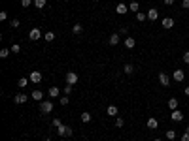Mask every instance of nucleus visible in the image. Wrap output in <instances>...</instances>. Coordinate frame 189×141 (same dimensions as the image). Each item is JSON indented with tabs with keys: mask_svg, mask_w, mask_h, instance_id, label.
<instances>
[{
	"mask_svg": "<svg viewBox=\"0 0 189 141\" xmlns=\"http://www.w3.org/2000/svg\"><path fill=\"white\" fill-rule=\"evenodd\" d=\"M57 134L62 137H72V128L70 126H65V124H61L59 128H57Z\"/></svg>",
	"mask_w": 189,
	"mask_h": 141,
	"instance_id": "f257e3e1",
	"label": "nucleus"
},
{
	"mask_svg": "<svg viewBox=\"0 0 189 141\" xmlns=\"http://www.w3.org/2000/svg\"><path fill=\"white\" fill-rule=\"evenodd\" d=\"M40 111L44 113V115L51 113L53 111V102H40Z\"/></svg>",
	"mask_w": 189,
	"mask_h": 141,
	"instance_id": "f03ea898",
	"label": "nucleus"
},
{
	"mask_svg": "<svg viewBox=\"0 0 189 141\" xmlns=\"http://www.w3.org/2000/svg\"><path fill=\"white\" fill-rule=\"evenodd\" d=\"M65 79H66V85H72V87H74V85L78 83V74H76V72H66Z\"/></svg>",
	"mask_w": 189,
	"mask_h": 141,
	"instance_id": "7ed1b4c3",
	"label": "nucleus"
},
{
	"mask_svg": "<svg viewBox=\"0 0 189 141\" xmlns=\"http://www.w3.org/2000/svg\"><path fill=\"white\" fill-rule=\"evenodd\" d=\"M172 79L176 83H181L185 79V72H184V70H176V72H172Z\"/></svg>",
	"mask_w": 189,
	"mask_h": 141,
	"instance_id": "20e7f679",
	"label": "nucleus"
},
{
	"mask_svg": "<svg viewBox=\"0 0 189 141\" xmlns=\"http://www.w3.org/2000/svg\"><path fill=\"white\" fill-rule=\"evenodd\" d=\"M170 118H172L174 122H181V121H184V113H181L180 109H174L172 115H170Z\"/></svg>",
	"mask_w": 189,
	"mask_h": 141,
	"instance_id": "39448f33",
	"label": "nucleus"
},
{
	"mask_svg": "<svg viewBox=\"0 0 189 141\" xmlns=\"http://www.w3.org/2000/svg\"><path fill=\"white\" fill-rule=\"evenodd\" d=\"M159 83L163 85V87H169V85H170V77L166 75L165 72H161V74H159Z\"/></svg>",
	"mask_w": 189,
	"mask_h": 141,
	"instance_id": "423d86ee",
	"label": "nucleus"
},
{
	"mask_svg": "<svg viewBox=\"0 0 189 141\" xmlns=\"http://www.w3.org/2000/svg\"><path fill=\"white\" fill-rule=\"evenodd\" d=\"M29 79L32 81V83H40L42 81V72H30V75H29Z\"/></svg>",
	"mask_w": 189,
	"mask_h": 141,
	"instance_id": "0eeeda50",
	"label": "nucleus"
},
{
	"mask_svg": "<svg viewBox=\"0 0 189 141\" xmlns=\"http://www.w3.org/2000/svg\"><path fill=\"white\" fill-rule=\"evenodd\" d=\"M29 38H30L32 41H38V40L42 38V32L38 30V28H32V30H30V34H29Z\"/></svg>",
	"mask_w": 189,
	"mask_h": 141,
	"instance_id": "6e6552de",
	"label": "nucleus"
},
{
	"mask_svg": "<svg viewBox=\"0 0 189 141\" xmlns=\"http://www.w3.org/2000/svg\"><path fill=\"white\" fill-rule=\"evenodd\" d=\"M30 96H32V100H36V102H44V92H42V90H38V88L32 90Z\"/></svg>",
	"mask_w": 189,
	"mask_h": 141,
	"instance_id": "1a4fd4ad",
	"label": "nucleus"
},
{
	"mask_svg": "<svg viewBox=\"0 0 189 141\" xmlns=\"http://www.w3.org/2000/svg\"><path fill=\"white\" fill-rule=\"evenodd\" d=\"M13 102H15V104H25L27 102V94H23V92H19V94H15V96H13Z\"/></svg>",
	"mask_w": 189,
	"mask_h": 141,
	"instance_id": "9d476101",
	"label": "nucleus"
},
{
	"mask_svg": "<svg viewBox=\"0 0 189 141\" xmlns=\"http://www.w3.org/2000/svg\"><path fill=\"white\" fill-rule=\"evenodd\" d=\"M172 26H174V19H172V17H165V19H163V28L170 30Z\"/></svg>",
	"mask_w": 189,
	"mask_h": 141,
	"instance_id": "9b49d317",
	"label": "nucleus"
},
{
	"mask_svg": "<svg viewBox=\"0 0 189 141\" xmlns=\"http://www.w3.org/2000/svg\"><path fill=\"white\" fill-rule=\"evenodd\" d=\"M148 19H150V21H157V19H159V11H157L155 8L148 10Z\"/></svg>",
	"mask_w": 189,
	"mask_h": 141,
	"instance_id": "f8f14e48",
	"label": "nucleus"
},
{
	"mask_svg": "<svg viewBox=\"0 0 189 141\" xmlns=\"http://www.w3.org/2000/svg\"><path fill=\"white\" fill-rule=\"evenodd\" d=\"M157 126H159L157 118H155V117H150V118H148V128H150V130H157Z\"/></svg>",
	"mask_w": 189,
	"mask_h": 141,
	"instance_id": "ddd939ff",
	"label": "nucleus"
},
{
	"mask_svg": "<svg viewBox=\"0 0 189 141\" xmlns=\"http://www.w3.org/2000/svg\"><path fill=\"white\" fill-rule=\"evenodd\" d=\"M115 11H117V15H125V13L129 11V6H125V4H117Z\"/></svg>",
	"mask_w": 189,
	"mask_h": 141,
	"instance_id": "4468645a",
	"label": "nucleus"
},
{
	"mask_svg": "<svg viewBox=\"0 0 189 141\" xmlns=\"http://www.w3.org/2000/svg\"><path fill=\"white\" fill-rule=\"evenodd\" d=\"M123 44H125V47H127V49H132V47L136 45V41H134V38L127 36V38H125V41H123Z\"/></svg>",
	"mask_w": 189,
	"mask_h": 141,
	"instance_id": "2eb2a0df",
	"label": "nucleus"
},
{
	"mask_svg": "<svg viewBox=\"0 0 189 141\" xmlns=\"http://www.w3.org/2000/svg\"><path fill=\"white\" fill-rule=\"evenodd\" d=\"M47 94H49L51 98H59V94H61V88H59V87H51L49 90H47Z\"/></svg>",
	"mask_w": 189,
	"mask_h": 141,
	"instance_id": "dca6fc26",
	"label": "nucleus"
},
{
	"mask_svg": "<svg viewBox=\"0 0 189 141\" xmlns=\"http://www.w3.org/2000/svg\"><path fill=\"white\" fill-rule=\"evenodd\" d=\"M119 34H112V36H110V40H108V44L110 45H117V44H119Z\"/></svg>",
	"mask_w": 189,
	"mask_h": 141,
	"instance_id": "f3484780",
	"label": "nucleus"
},
{
	"mask_svg": "<svg viewBox=\"0 0 189 141\" xmlns=\"http://www.w3.org/2000/svg\"><path fill=\"white\" fill-rule=\"evenodd\" d=\"M123 74L132 75V74H134V66H132V64H125V66H123Z\"/></svg>",
	"mask_w": 189,
	"mask_h": 141,
	"instance_id": "a211bd4d",
	"label": "nucleus"
},
{
	"mask_svg": "<svg viewBox=\"0 0 189 141\" xmlns=\"http://www.w3.org/2000/svg\"><path fill=\"white\" fill-rule=\"evenodd\" d=\"M106 113H108L110 117H115V115H117V105H108Z\"/></svg>",
	"mask_w": 189,
	"mask_h": 141,
	"instance_id": "6ab92c4d",
	"label": "nucleus"
},
{
	"mask_svg": "<svg viewBox=\"0 0 189 141\" xmlns=\"http://www.w3.org/2000/svg\"><path fill=\"white\" fill-rule=\"evenodd\" d=\"M129 10H131V11H136V13H138V10H140V4L136 2V0H132V2L129 4Z\"/></svg>",
	"mask_w": 189,
	"mask_h": 141,
	"instance_id": "aec40b11",
	"label": "nucleus"
},
{
	"mask_svg": "<svg viewBox=\"0 0 189 141\" xmlns=\"http://www.w3.org/2000/svg\"><path fill=\"white\" fill-rule=\"evenodd\" d=\"M91 118H93V117H91V113H89V111L81 113V122H91Z\"/></svg>",
	"mask_w": 189,
	"mask_h": 141,
	"instance_id": "412c9836",
	"label": "nucleus"
},
{
	"mask_svg": "<svg viewBox=\"0 0 189 141\" xmlns=\"http://www.w3.org/2000/svg\"><path fill=\"white\" fill-rule=\"evenodd\" d=\"M169 107L174 111V109H178V100H176V98H170V100H169Z\"/></svg>",
	"mask_w": 189,
	"mask_h": 141,
	"instance_id": "4be33fe9",
	"label": "nucleus"
},
{
	"mask_svg": "<svg viewBox=\"0 0 189 141\" xmlns=\"http://www.w3.org/2000/svg\"><path fill=\"white\" fill-rule=\"evenodd\" d=\"M72 32H74V34H81V32H83V26H81L80 23H76V25L72 26Z\"/></svg>",
	"mask_w": 189,
	"mask_h": 141,
	"instance_id": "5701e85b",
	"label": "nucleus"
},
{
	"mask_svg": "<svg viewBox=\"0 0 189 141\" xmlns=\"http://www.w3.org/2000/svg\"><path fill=\"white\" fill-rule=\"evenodd\" d=\"M148 19V13H144V11H138L136 13V21H140V23H142V21H146Z\"/></svg>",
	"mask_w": 189,
	"mask_h": 141,
	"instance_id": "b1692460",
	"label": "nucleus"
},
{
	"mask_svg": "<svg viewBox=\"0 0 189 141\" xmlns=\"http://www.w3.org/2000/svg\"><path fill=\"white\" fill-rule=\"evenodd\" d=\"M46 4H47V2H46V0H34V6H36V8H38V10H42V8H46Z\"/></svg>",
	"mask_w": 189,
	"mask_h": 141,
	"instance_id": "393cba45",
	"label": "nucleus"
},
{
	"mask_svg": "<svg viewBox=\"0 0 189 141\" xmlns=\"http://www.w3.org/2000/svg\"><path fill=\"white\" fill-rule=\"evenodd\" d=\"M27 83H29V81H27V77H21V79L17 81V87H19V88H25Z\"/></svg>",
	"mask_w": 189,
	"mask_h": 141,
	"instance_id": "a878e982",
	"label": "nucleus"
},
{
	"mask_svg": "<svg viewBox=\"0 0 189 141\" xmlns=\"http://www.w3.org/2000/svg\"><path fill=\"white\" fill-rule=\"evenodd\" d=\"M166 137H169L170 141H174V139H176V132H174V130H166Z\"/></svg>",
	"mask_w": 189,
	"mask_h": 141,
	"instance_id": "bb28decb",
	"label": "nucleus"
},
{
	"mask_svg": "<svg viewBox=\"0 0 189 141\" xmlns=\"http://www.w3.org/2000/svg\"><path fill=\"white\" fill-rule=\"evenodd\" d=\"M115 126H117V128H123V126H125V121H123L121 117H117V118H115Z\"/></svg>",
	"mask_w": 189,
	"mask_h": 141,
	"instance_id": "cd10ccee",
	"label": "nucleus"
},
{
	"mask_svg": "<svg viewBox=\"0 0 189 141\" xmlns=\"http://www.w3.org/2000/svg\"><path fill=\"white\" fill-rule=\"evenodd\" d=\"M44 40H46V41H53V40H55V34H53V32H47L46 36H44Z\"/></svg>",
	"mask_w": 189,
	"mask_h": 141,
	"instance_id": "c85d7f7f",
	"label": "nucleus"
},
{
	"mask_svg": "<svg viewBox=\"0 0 189 141\" xmlns=\"http://www.w3.org/2000/svg\"><path fill=\"white\" fill-rule=\"evenodd\" d=\"M68 102H70L68 96H61V98H59V104H61V105H68Z\"/></svg>",
	"mask_w": 189,
	"mask_h": 141,
	"instance_id": "c756f323",
	"label": "nucleus"
},
{
	"mask_svg": "<svg viewBox=\"0 0 189 141\" xmlns=\"http://www.w3.org/2000/svg\"><path fill=\"white\" fill-rule=\"evenodd\" d=\"M62 92H65V96H70V92H72V85H66V87L62 88Z\"/></svg>",
	"mask_w": 189,
	"mask_h": 141,
	"instance_id": "7c9ffc66",
	"label": "nucleus"
},
{
	"mask_svg": "<svg viewBox=\"0 0 189 141\" xmlns=\"http://www.w3.org/2000/svg\"><path fill=\"white\" fill-rule=\"evenodd\" d=\"M8 55H10V49H2L0 51V58H8Z\"/></svg>",
	"mask_w": 189,
	"mask_h": 141,
	"instance_id": "2f4dec72",
	"label": "nucleus"
},
{
	"mask_svg": "<svg viewBox=\"0 0 189 141\" xmlns=\"http://www.w3.org/2000/svg\"><path fill=\"white\" fill-rule=\"evenodd\" d=\"M32 2H34V0H21V6H23V8L27 10V8H29V6H30Z\"/></svg>",
	"mask_w": 189,
	"mask_h": 141,
	"instance_id": "473e14b6",
	"label": "nucleus"
},
{
	"mask_svg": "<svg viewBox=\"0 0 189 141\" xmlns=\"http://www.w3.org/2000/svg\"><path fill=\"white\" fill-rule=\"evenodd\" d=\"M19 25H21V21H19V19H11V25H10V26H11V28H17Z\"/></svg>",
	"mask_w": 189,
	"mask_h": 141,
	"instance_id": "72a5a7b5",
	"label": "nucleus"
},
{
	"mask_svg": "<svg viewBox=\"0 0 189 141\" xmlns=\"http://www.w3.org/2000/svg\"><path fill=\"white\" fill-rule=\"evenodd\" d=\"M11 53H15V55H17V53H21V47H19L17 44H13V45H11Z\"/></svg>",
	"mask_w": 189,
	"mask_h": 141,
	"instance_id": "f704fd0d",
	"label": "nucleus"
},
{
	"mask_svg": "<svg viewBox=\"0 0 189 141\" xmlns=\"http://www.w3.org/2000/svg\"><path fill=\"white\" fill-rule=\"evenodd\" d=\"M62 122H61V118L57 117V118H53V126H55V128H59V126H61Z\"/></svg>",
	"mask_w": 189,
	"mask_h": 141,
	"instance_id": "c9c22d12",
	"label": "nucleus"
},
{
	"mask_svg": "<svg viewBox=\"0 0 189 141\" xmlns=\"http://www.w3.org/2000/svg\"><path fill=\"white\" fill-rule=\"evenodd\" d=\"M181 58H184V62H185V64H189V51H185V53H184V56H181Z\"/></svg>",
	"mask_w": 189,
	"mask_h": 141,
	"instance_id": "e433bc0d",
	"label": "nucleus"
},
{
	"mask_svg": "<svg viewBox=\"0 0 189 141\" xmlns=\"http://www.w3.org/2000/svg\"><path fill=\"white\" fill-rule=\"evenodd\" d=\"M181 8H184V10H189V0H181Z\"/></svg>",
	"mask_w": 189,
	"mask_h": 141,
	"instance_id": "4c0bfd02",
	"label": "nucleus"
},
{
	"mask_svg": "<svg viewBox=\"0 0 189 141\" xmlns=\"http://www.w3.org/2000/svg\"><path fill=\"white\" fill-rule=\"evenodd\" d=\"M6 19H8V13H6V11H0V21H6Z\"/></svg>",
	"mask_w": 189,
	"mask_h": 141,
	"instance_id": "58836bf2",
	"label": "nucleus"
},
{
	"mask_svg": "<svg viewBox=\"0 0 189 141\" xmlns=\"http://www.w3.org/2000/svg\"><path fill=\"white\" fill-rule=\"evenodd\" d=\"M181 141H189V134H187V132L181 134Z\"/></svg>",
	"mask_w": 189,
	"mask_h": 141,
	"instance_id": "ea45409f",
	"label": "nucleus"
},
{
	"mask_svg": "<svg viewBox=\"0 0 189 141\" xmlns=\"http://www.w3.org/2000/svg\"><path fill=\"white\" fill-rule=\"evenodd\" d=\"M121 34H123V36H127V34H129V28L123 26V28H121Z\"/></svg>",
	"mask_w": 189,
	"mask_h": 141,
	"instance_id": "a19ab883",
	"label": "nucleus"
},
{
	"mask_svg": "<svg viewBox=\"0 0 189 141\" xmlns=\"http://www.w3.org/2000/svg\"><path fill=\"white\" fill-rule=\"evenodd\" d=\"M165 4H166V6H172V4H174V0H165Z\"/></svg>",
	"mask_w": 189,
	"mask_h": 141,
	"instance_id": "79ce46f5",
	"label": "nucleus"
},
{
	"mask_svg": "<svg viewBox=\"0 0 189 141\" xmlns=\"http://www.w3.org/2000/svg\"><path fill=\"white\" fill-rule=\"evenodd\" d=\"M184 92H185V96H189V87H185V88H184Z\"/></svg>",
	"mask_w": 189,
	"mask_h": 141,
	"instance_id": "37998d69",
	"label": "nucleus"
},
{
	"mask_svg": "<svg viewBox=\"0 0 189 141\" xmlns=\"http://www.w3.org/2000/svg\"><path fill=\"white\" fill-rule=\"evenodd\" d=\"M185 132H187V134H189V126H187V128H185Z\"/></svg>",
	"mask_w": 189,
	"mask_h": 141,
	"instance_id": "c03bdc74",
	"label": "nucleus"
},
{
	"mask_svg": "<svg viewBox=\"0 0 189 141\" xmlns=\"http://www.w3.org/2000/svg\"><path fill=\"white\" fill-rule=\"evenodd\" d=\"M44 141H51V139H49V137H47V139H44Z\"/></svg>",
	"mask_w": 189,
	"mask_h": 141,
	"instance_id": "a18cd8bd",
	"label": "nucleus"
},
{
	"mask_svg": "<svg viewBox=\"0 0 189 141\" xmlns=\"http://www.w3.org/2000/svg\"><path fill=\"white\" fill-rule=\"evenodd\" d=\"M153 141H163V139H153Z\"/></svg>",
	"mask_w": 189,
	"mask_h": 141,
	"instance_id": "49530a36",
	"label": "nucleus"
},
{
	"mask_svg": "<svg viewBox=\"0 0 189 141\" xmlns=\"http://www.w3.org/2000/svg\"><path fill=\"white\" fill-rule=\"evenodd\" d=\"M174 141H181V139H174Z\"/></svg>",
	"mask_w": 189,
	"mask_h": 141,
	"instance_id": "de8ad7c7",
	"label": "nucleus"
}]
</instances>
